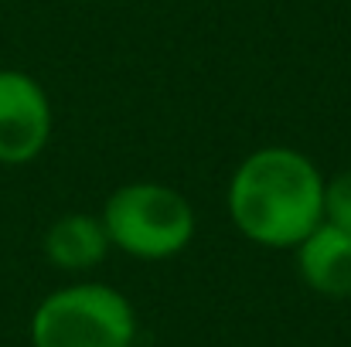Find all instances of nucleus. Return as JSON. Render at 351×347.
I'll return each instance as SVG.
<instances>
[{
  "instance_id": "obj_1",
  "label": "nucleus",
  "mask_w": 351,
  "mask_h": 347,
  "mask_svg": "<svg viewBox=\"0 0 351 347\" xmlns=\"http://www.w3.org/2000/svg\"><path fill=\"white\" fill-rule=\"evenodd\" d=\"M232 229L259 248H297L324 222V174L293 146L269 143L235 164L226 188Z\"/></svg>"
},
{
  "instance_id": "obj_2",
  "label": "nucleus",
  "mask_w": 351,
  "mask_h": 347,
  "mask_svg": "<svg viewBox=\"0 0 351 347\" xmlns=\"http://www.w3.org/2000/svg\"><path fill=\"white\" fill-rule=\"evenodd\" d=\"M103 229L110 245L140 262H164L181 255L198 231L195 205L171 184L130 181L103 201Z\"/></svg>"
},
{
  "instance_id": "obj_3",
  "label": "nucleus",
  "mask_w": 351,
  "mask_h": 347,
  "mask_svg": "<svg viewBox=\"0 0 351 347\" xmlns=\"http://www.w3.org/2000/svg\"><path fill=\"white\" fill-rule=\"evenodd\" d=\"M136 310L130 296L96 279L51 290L31 313V347H133Z\"/></svg>"
},
{
  "instance_id": "obj_4",
  "label": "nucleus",
  "mask_w": 351,
  "mask_h": 347,
  "mask_svg": "<svg viewBox=\"0 0 351 347\" xmlns=\"http://www.w3.org/2000/svg\"><path fill=\"white\" fill-rule=\"evenodd\" d=\"M55 129V113L45 86L21 72L0 68V164L24 167L38 160Z\"/></svg>"
},
{
  "instance_id": "obj_5",
  "label": "nucleus",
  "mask_w": 351,
  "mask_h": 347,
  "mask_svg": "<svg viewBox=\"0 0 351 347\" xmlns=\"http://www.w3.org/2000/svg\"><path fill=\"white\" fill-rule=\"evenodd\" d=\"M304 286L324 300H351V231L321 222L297 248Z\"/></svg>"
},
{
  "instance_id": "obj_6",
  "label": "nucleus",
  "mask_w": 351,
  "mask_h": 347,
  "mask_svg": "<svg viewBox=\"0 0 351 347\" xmlns=\"http://www.w3.org/2000/svg\"><path fill=\"white\" fill-rule=\"evenodd\" d=\"M41 252L62 272H89V269L103 266V259L113 252V245H110V235L103 229L99 215L69 211L48 225L45 238H41Z\"/></svg>"
},
{
  "instance_id": "obj_7",
  "label": "nucleus",
  "mask_w": 351,
  "mask_h": 347,
  "mask_svg": "<svg viewBox=\"0 0 351 347\" xmlns=\"http://www.w3.org/2000/svg\"><path fill=\"white\" fill-rule=\"evenodd\" d=\"M324 222L351 231V167L324 177Z\"/></svg>"
}]
</instances>
